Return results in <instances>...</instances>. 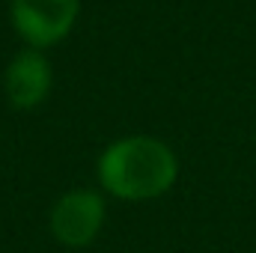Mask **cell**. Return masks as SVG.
<instances>
[{"instance_id": "4", "label": "cell", "mask_w": 256, "mask_h": 253, "mask_svg": "<svg viewBox=\"0 0 256 253\" xmlns=\"http://www.w3.org/2000/svg\"><path fill=\"white\" fill-rule=\"evenodd\" d=\"M6 98L12 108L18 110H33L45 102V96L51 92V66L42 57V51L27 48L21 54L12 57V63L6 66Z\"/></svg>"}, {"instance_id": "3", "label": "cell", "mask_w": 256, "mask_h": 253, "mask_svg": "<svg viewBox=\"0 0 256 253\" xmlns=\"http://www.w3.org/2000/svg\"><path fill=\"white\" fill-rule=\"evenodd\" d=\"M102 224H104V200L96 190H68L51 208V232L66 248H86L102 232Z\"/></svg>"}, {"instance_id": "2", "label": "cell", "mask_w": 256, "mask_h": 253, "mask_svg": "<svg viewBox=\"0 0 256 253\" xmlns=\"http://www.w3.org/2000/svg\"><path fill=\"white\" fill-rule=\"evenodd\" d=\"M80 0H12L9 15L15 33L36 51L57 45L74 27Z\"/></svg>"}, {"instance_id": "1", "label": "cell", "mask_w": 256, "mask_h": 253, "mask_svg": "<svg viewBox=\"0 0 256 253\" xmlns=\"http://www.w3.org/2000/svg\"><path fill=\"white\" fill-rule=\"evenodd\" d=\"M179 176L176 152L146 134H131L110 143L98 158L102 188L120 200H155L173 188Z\"/></svg>"}]
</instances>
